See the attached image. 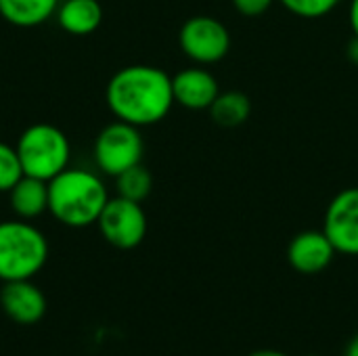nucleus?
Instances as JSON below:
<instances>
[{"label": "nucleus", "mask_w": 358, "mask_h": 356, "mask_svg": "<svg viewBox=\"0 0 358 356\" xmlns=\"http://www.w3.org/2000/svg\"><path fill=\"white\" fill-rule=\"evenodd\" d=\"M61 0H0V17L17 27H36L48 21Z\"/></svg>", "instance_id": "14"}, {"label": "nucleus", "mask_w": 358, "mask_h": 356, "mask_svg": "<svg viewBox=\"0 0 358 356\" xmlns=\"http://www.w3.org/2000/svg\"><path fill=\"white\" fill-rule=\"evenodd\" d=\"M172 92L176 105L191 111H203L212 107L220 94V88L212 71H208L203 65H193L172 76Z\"/></svg>", "instance_id": "9"}, {"label": "nucleus", "mask_w": 358, "mask_h": 356, "mask_svg": "<svg viewBox=\"0 0 358 356\" xmlns=\"http://www.w3.org/2000/svg\"><path fill=\"white\" fill-rule=\"evenodd\" d=\"M115 187L120 197L143 204L153 189V176L143 164H136L115 176Z\"/></svg>", "instance_id": "16"}, {"label": "nucleus", "mask_w": 358, "mask_h": 356, "mask_svg": "<svg viewBox=\"0 0 358 356\" xmlns=\"http://www.w3.org/2000/svg\"><path fill=\"white\" fill-rule=\"evenodd\" d=\"M48 260V241L29 220L0 222V281L36 277Z\"/></svg>", "instance_id": "3"}, {"label": "nucleus", "mask_w": 358, "mask_h": 356, "mask_svg": "<svg viewBox=\"0 0 358 356\" xmlns=\"http://www.w3.org/2000/svg\"><path fill=\"white\" fill-rule=\"evenodd\" d=\"M336 248L323 231H302L287 245V262L302 275L323 273L336 258Z\"/></svg>", "instance_id": "10"}, {"label": "nucleus", "mask_w": 358, "mask_h": 356, "mask_svg": "<svg viewBox=\"0 0 358 356\" xmlns=\"http://www.w3.org/2000/svg\"><path fill=\"white\" fill-rule=\"evenodd\" d=\"M23 176L17 149L0 141V193H8Z\"/></svg>", "instance_id": "17"}, {"label": "nucleus", "mask_w": 358, "mask_h": 356, "mask_svg": "<svg viewBox=\"0 0 358 356\" xmlns=\"http://www.w3.org/2000/svg\"><path fill=\"white\" fill-rule=\"evenodd\" d=\"M285 10L302 19H319L340 6L342 0H277Z\"/></svg>", "instance_id": "18"}, {"label": "nucleus", "mask_w": 358, "mask_h": 356, "mask_svg": "<svg viewBox=\"0 0 358 356\" xmlns=\"http://www.w3.org/2000/svg\"><path fill=\"white\" fill-rule=\"evenodd\" d=\"M308 356H317V355H308Z\"/></svg>", "instance_id": "24"}, {"label": "nucleus", "mask_w": 358, "mask_h": 356, "mask_svg": "<svg viewBox=\"0 0 358 356\" xmlns=\"http://www.w3.org/2000/svg\"><path fill=\"white\" fill-rule=\"evenodd\" d=\"M208 111L218 126L237 128L248 122V118L252 113V103H250L248 94H243L239 90H227L216 97V101L212 103V107Z\"/></svg>", "instance_id": "15"}, {"label": "nucleus", "mask_w": 358, "mask_h": 356, "mask_svg": "<svg viewBox=\"0 0 358 356\" xmlns=\"http://www.w3.org/2000/svg\"><path fill=\"white\" fill-rule=\"evenodd\" d=\"M145 143L141 130L132 124L115 120L107 124L94 141V162L107 176H117L124 170L143 162Z\"/></svg>", "instance_id": "5"}, {"label": "nucleus", "mask_w": 358, "mask_h": 356, "mask_svg": "<svg viewBox=\"0 0 358 356\" xmlns=\"http://www.w3.org/2000/svg\"><path fill=\"white\" fill-rule=\"evenodd\" d=\"M96 225L105 241L117 250H134L147 235V214L143 206L120 195L109 197Z\"/></svg>", "instance_id": "7"}, {"label": "nucleus", "mask_w": 358, "mask_h": 356, "mask_svg": "<svg viewBox=\"0 0 358 356\" xmlns=\"http://www.w3.org/2000/svg\"><path fill=\"white\" fill-rule=\"evenodd\" d=\"M344 356H358V334L350 340V344H348V348H346V355Z\"/></svg>", "instance_id": "22"}, {"label": "nucleus", "mask_w": 358, "mask_h": 356, "mask_svg": "<svg viewBox=\"0 0 358 356\" xmlns=\"http://www.w3.org/2000/svg\"><path fill=\"white\" fill-rule=\"evenodd\" d=\"M109 193L99 174L82 168H65L48 180V212L57 222L82 229L96 225Z\"/></svg>", "instance_id": "2"}, {"label": "nucleus", "mask_w": 358, "mask_h": 356, "mask_svg": "<svg viewBox=\"0 0 358 356\" xmlns=\"http://www.w3.org/2000/svg\"><path fill=\"white\" fill-rule=\"evenodd\" d=\"M323 233L338 254L358 256V187L342 189L327 206Z\"/></svg>", "instance_id": "8"}, {"label": "nucleus", "mask_w": 358, "mask_h": 356, "mask_svg": "<svg viewBox=\"0 0 358 356\" xmlns=\"http://www.w3.org/2000/svg\"><path fill=\"white\" fill-rule=\"evenodd\" d=\"M0 306L4 315L19 325H34L46 313V298L31 283V279L8 281L0 292Z\"/></svg>", "instance_id": "11"}, {"label": "nucleus", "mask_w": 358, "mask_h": 356, "mask_svg": "<svg viewBox=\"0 0 358 356\" xmlns=\"http://www.w3.org/2000/svg\"><path fill=\"white\" fill-rule=\"evenodd\" d=\"M348 21H350L352 34L358 36V0H350V4H348Z\"/></svg>", "instance_id": "20"}, {"label": "nucleus", "mask_w": 358, "mask_h": 356, "mask_svg": "<svg viewBox=\"0 0 358 356\" xmlns=\"http://www.w3.org/2000/svg\"><path fill=\"white\" fill-rule=\"evenodd\" d=\"M15 149L25 176H34L48 183L65 168H69V138L52 124H31L21 132Z\"/></svg>", "instance_id": "4"}, {"label": "nucleus", "mask_w": 358, "mask_h": 356, "mask_svg": "<svg viewBox=\"0 0 358 356\" xmlns=\"http://www.w3.org/2000/svg\"><path fill=\"white\" fill-rule=\"evenodd\" d=\"M105 101L115 120L136 128L153 126L174 107L172 76L155 65L122 67L107 82Z\"/></svg>", "instance_id": "1"}, {"label": "nucleus", "mask_w": 358, "mask_h": 356, "mask_svg": "<svg viewBox=\"0 0 358 356\" xmlns=\"http://www.w3.org/2000/svg\"><path fill=\"white\" fill-rule=\"evenodd\" d=\"M348 59L358 65V36H355L348 44Z\"/></svg>", "instance_id": "21"}, {"label": "nucleus", "mask_w": 358, "mask_h": 356, "mask_svg": "<svg viewBox=\"0 0 358 356\" xmlns=\"http://www.w3.org/2000/svg\"><path fill=\"white\" fill-rule=\"evenodd\" d=\"M55 15L61 29L71 36H88L96 31L103 21L99 0H61Z\"/></svg>", "instance_id": "13"}, {"label": "nucleus", "mask_w": 358, "mask_h": 356, "mask_svg": "<svg viewBox=\"0 0 358 356\" xmlns=\"http://www.w3.org/2000/svg\"><path fill=\"white\" fill-rule=\"evenodd\" d=\"M178 44L187 59L195 65H214L231 50L229 27L210 15H195L187 19L178 31Z\"/></svg>", "instance_id": "6"}, {"label": "nucleus", "mask_w": 358, "mask_h": 356, "mask_svg": "<svg viewBox=\"0 0 358 356\" xmlns=\"http://www.w3.org/2000/svg\"><path fill=\"white\" fill-rule=\"evenodd\" d=\"M8 201L17 218L34 220L48 210V183L23 174L8 191Z\"/></svg>", "instance_id": "12"}, {"label": "nucleus", "mask_w": 358, "mask_h": 356, "mask_svg": "<svg viewBox=\"0 0 358 356\" xmlns=\"http://www.w3.org/2000/svg\"><path fill=\"white\" fill-rule=\"evenodd\" d=\"M248 356H287L285 353H279V350H271V348H264V350H256Z\"/></svg>", "instance_id": "23"}, {"label": "nucleus", "mask_w": 358, "mask_h": 356, "mask_svg": "<svg viewBox=\"0 0 358 356\" xmlns=\"http://www.w3.org/2000/svg\"><path fill=\"white\" fill-rule=\"evenodd\" d=\"M235 10L245 15V17H258L262 13H266L275 0H231Z\"/></svg>", "instance_id": "19"}]
</instances>
